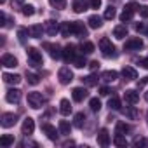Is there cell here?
<instances>
[{"mask_svg":"<svg viewBox=\"0 0 148 148\" xmlns=\"http://www.w3.org/2000/svg\"><path fill=\"white\" fill-rule=\"evenodd\" d=\"M49 4H51V7H54V9H64L66 7V0H49Z\"/></svg>","mask_w":148,"mask_h":148,"instance_id":"obj_34","label":"cell"},{"mask_svg":"<svg viewBox=\"0 0 148 148\" xmlns=\"http://www.w3.org/2000/svg\"><path fill=\"white\" fill-rule=\"evenodd\" d=\"M59 112H61V115H70L71 113V103L68 101V99H61V103H59Z\"/></svg>","mask_w":148,"mask_h":148,"instance_id":"obj_22","label":"cell"},{"mask_svg":"<svg viewBox=\"0 0 148 148\" xmlns=\"http://www.w3.org/2000/svg\"><path fill=\"white\" fill-rule=\"evenodd\" d=\"M127 115H129L131 119H134V117H136V110H134V108H129V110H127Z\"/></svg>","mask_w":148,"mask_h":148,"instance_id":"obj_50","label":"cell"},{"mask_svg":"<svg viewBox=\"0 0 148 148\" xmlns=\"http://www.w3.org/2000/svg\"><path fill=\"white\" fill-rule=\"evenodd\" d=\"M58 79H59V84L68 86V84L73 80V71H71L68 66H63V68H59V71H58Z\"/></svg>","mask_w":148,"mask_h":148,"instance_id":"obj_3","label":"cell"},{"mask_svg":"<svg viewBox=\"0 0 148 148\" xmlns=\"http://www.w3.org/2000/svg\"><path fill=\"white\" fill-rule=\"evenodd\" d=\"M14 2H18V4H23V2H25V0H14Z\"/></svg>","mask_w":148,"mask_h":148,"instance_id":"obj_54","label":"cell"},{"mask_svg":"<svg viewBox=\"0 0 148 148\" xmlns=\"http://www.w3.org/2000/svg\"><path fill=\"white\" fill-rule=\"evenodd\" d=\"M58 129H59V134H64V136H68V134H70V131H71V125H70L66 120H59V124H58Z\"/></svg>","mask_w":148,"mask_h":148,"instance_id":"obj_26","label":"cell"},{"mask_svg":"<svg viewBox=\"0 0 148 148\" xmlns=\"http://www.w3.org/2000/svg\"><path fill=\"white\" fill-rule=\"evenodd\" d=\"M28 61H30L32 66H40L44 63L42 61V52L38 49H35V47H30L28 49Z\"/></svg>","mask_w":148,"mask_h":148,"instance_id":"obj_4","label":"cell"},{"mask_svg":"<svg viewBox=\"0 0 148 148\" xmlns=\"http://www.w3.org/2000/svg\"><path fill=\"white\" fill-rule=\"evenodd\" d=\"M148 84V77H145V79H141L139 82H138V87H145Z\"/></svg>","mask_w":148,"mask_h":148,"instance_id":"obj_48","label":"cell"},{"mask_svg":"<svg viewBox=\"0 0 148 148\" xmlns=\"http://www.w3.org/2000/svg\"><path fill=\"white\" fill-rule=\"evenodd\" d=\"M42 131L45 132V136H47L51 141H56V139H58V131H56V127H54V125H51V124L44 122V124H42Z\"/></svg>","mask_w":148,"mask_h":148,"instance_id":"obj_10","label":"cell"},{"mask_svg":"<svg viewBox=\"0 0 148 148\" xmlns=\"http://www.w3.org/2000/svg\"><path fill=\"white\" fill-rule=\"evenodd\" d=\"M63 58L66 59V61H73L77 56H75V45L73 44H68L64 49H63Z\"/></svg>","mask_w":148,"mask_h":148,"instance_id":"obj_17","label":"cell"},{"mask_svg":"<svg viewBox=\"0 0 148 148\" xmlns=\"http://www.w3.org/2000/svg\"><path fill=\"white\" fill-rule=\"evenodd\" d=\"M2 64L5 68H14V66H18V59L12 54H4L2 56Z\"/></svg>","mask_w":148,"mask_h":148,"instance_id":"obj_19","label":"cell"},{"mask_svg":"<svg viewBox=\"0 0 148 148\" xmlns=\"http://www.w3.org/2000/svg\"><path fill=\"white\" fill-rule=\"evenodd\" d=\"M73 64H75L77 68H84L86 66V59L84 58H75V59H73Z\"/></svg>","mask_w":148,"mask_h":148,"instance_id":"obj_42","label":"cell"},{"mask_svg":"<svg viewBox=\"0 0 148 148\" xmlns=\"http://www.w3.org/2000/svg\"><path fill=\"white\" fill-rule=\"evenodd\" d=\"M21 12H23V16H26V18H30V16H33L35 14V7L33 5H23V9H21Z\"/></svg>","mask_w":148,"mask_h":148,"instance_id":"obj_37","label":"cell"},{"mask_svg":"<svg viewBox=\"0 0 148 148\" xmlns=\"http://www.w3.org/2000/svg\"><path fill=\"white\" fill-rule=\"evenodd\" d=\"M138 11H139V16H141V18H148V5H143V7H139Z\"/></svg>","mask_w":148,"mask_h":148,"instance_id":"obj_43","label":"cell"},{"mask_svg":"<svg viewBox=\"0 0 148 148\" xmlns=\"http://www.w3.org/2000/svg\"><path fill=\"white\" fill-rule=\"evenodd\" d=\"M28 33H30V32H28V30H25V28H21V30L18 32V37H19V42H21V44H25V42H26V35H28Z\"/></svg>","mask_w":148,"mask_h":148,"instance_id":"obj_41","label":"cell"},{"mask_svg":"<svg viewBox=\"0 0 148 148\" xmlns=\"http://www.w3.org/2000/svg\"><path fill=\"white\" fill-rule=\"evenodd\" d=\"M113 37H115L117 40H124V38L127 37V26H125V25H117V26L113 28Z\"/></svg>","mask_w":148,"mask_h":148,"instance_id":"obj_13","label":"cell"},{"mask_svg":"<svg viewBox=\"0 0 148 148\" xmlns=\"http://www.w3.org/2000/svg\"><path fill=\"white\" fill-rule=\"evenodd\" d=\"M145 99H146V101H148V91H146V92H145Z\"/></svg>","mask_w":148,"mask_h":148,"instance_id":"obj_55","label":"cell"},{"mask_svg":"<svg viewBox=\"0 0 148 148\" xmlns=\"http://www.w3.org/2000/svg\"><path fill=\"white\" fill-rule=\"evenodd\" d=\"M40 82V77L37 75V73H28V84H32V86H37Z\"/></svg>","mask_w":148,"mask_h":148,"instance_id":"obj_40","label":"cell"},{"mask_svg":"<svg viewBox=\"0 0 148 148\" xmlns=\"http://www.w3.org/2000/svg\"><path fill=\"white\" fill-rule=\"evenodd\" d=\"M89 68H91L92 71H96V70H99V63H98V61H91V63H89Z\"/></svg>","mask_w":148,"mask_h":148,"instance_id":"obj_44","label":"cell"},{"mask_svg":"<svg viewBox=\"0 0 148 148\" xmlns=\"http://www.w3.org/2000/svg\"><path fill=\"white\" fill-rule=\"evenodd\" d=\"M113 143H115L117 146H125V145H127V139L124 138V134H117V132H115V138H113Z\"/></svg>","mask_w":148,"mask_h":148,"instance_id":"obj_36","label":"cell"},{"mask_svg":"<svg viewBox=\"0 0 148 148\" xmlns=\"http://www.w3.org/2000/svg\"><path fill=\"white\" fill-rule=\"evenodd\" d=\"M115 16H117V11H115V7H112V5H110V7H108V9L105 11V16H103V18L110 21V19H113Z\"/></svg>","mask_w":148,"mask_h":148,"instance_id":"obj_39","label":"cell"},{"mask_svg":"<svg viewBox=\"0 0 148 148\" xmlns=\"http://www.w3.org/2000/svg\"><path fill=\"white\" fill-rule=\"evenodd\" d=\"M42 47L49 51V54H51V58H52V59H59V58L63 56V52L59 51V45H54V44H49V42H44V44H42Z\"/></svg>","mask_w":148,"mask_h":148,"instance_id":"obj_8","label":"cell"},{"mask_svg":"<svg viewBox=\"0 0 148 148\" xmlns=\"http://www.w3.org/2000/svg\"><path fill=\"white\" fill-rule=\"evenodd\" d=\"M73 35H79V37H86V35H87V30H86L84 23L73 21Z\"/></svg>","mask_w":148,"mask_h":148,"instance_id":"obj_21","label":"cell"},{"mask_svg":"<svg viewBox=\"0 0 148 148\" xmlns=\"http://www.w3.org/2000/svg\"><path fill=\"white\" fill-rule=\"evenodd\" d=\"M11 145H14V138H12L11 134H4L2 138H0V146L7 148V146H11Z\"/></svg>","mask_w":148,"mask_h":148,"instance_id":"obj_29","label":"cell"},{"mask_svg":"<svg viewBox=\"0 0 148 148\" xmlns=\"http://www.w3.org/2000/svg\"><path fill=\"white\" fill-rule=\"evenodd\" d=\"M73 120H75V122H73V125L79 127V129H82V127H84V122H86V115L80 112V113L75 115V119H73Z\"/></svg>","mask_w":148,"mask_h":148,"instance_id":"obj_31","label":"cell"},{"mask_svg":"<svg viewBox=\"0 0 148 148\" xmlns=\"http://www.w3.org/2000/svg\"><path fill=\"white\" fill-rule=\"evenodd\" d=\"M44 28H45V32H47V35H56L58 32H61V28L58 26V23L56 21H52V19H49V21H45V25H44Z\"/></svg>","mask_w":148,"mask_h":148,"instance_id":"obj_12","label":"cell"},{"mask_svg":"<svg viewBox=\"0 0 148 148\" xmlns=\"http://www.w3.org/2000/svg\"><path fill=\"white\" fill-rule=\"evenodd\" d=\"M87 23H89V26L91 28H94V30H98V28H101V25H103V19L99 18V16H91L89 19H87Z\"/></svg>","mask_w":148,"mask_h":148,"instance_id":"obj_24","label":"cell"},{"mask_svg":"<svg viewBox=\"0 0 148 148\" xmlns=\"http://www.w3.org/2000/svg\"><path fill=\"white\" fill-rule=\"evenodd\" d=\"M129 131H131L129 124H125V122H117V127H115V132H117V134H125V132H129Z\"/></svg>","mask_w":148,"mask_h":148,"instance_id":"obj_30","label":"cell"},{"mask_svg":"<svg viewBox=\"0 0 148 148\" xmlns=\"http://www.w3.org/2000/svg\"><path fill=\"white\" fill-rule=\"evenodd\" d=\"M99 49H101V52H103V56L105 58H117V51H115V45L112 44V40L110 38H101L99 40Z\"/></svg>","mask_w":148,"mask_h":148,"instance_id":"obj_1","label":"cell"},{"mask_svg":"<svg viewBox=\"0 0 148 148\" xmlns=\"http://www.w3.org/2000/svg\"><path fill=\"white\" fill-rule=\"evenodd\" d=\"M0 4H5V0H0Z\"/></svg>","mask_w":148,"mask_h":148,"instance_id":"obj_56","label":"cell"},{"mask_svg":"<svg viewBox=\"0 0 148 148\" xmlns=\"http://www.w3.org/2000/svg\"><path fill=\"white\" fill-rule=\"evenodd\" d=\"M146 33H148V28H146Z\"/></svg>","mask_w":148,"mask_h":148,"instance_id":"obj_57","label":"cell"},{"mask_svg":"<svg viewBox=\"0 0 148 148\" xmlns=\"http://www.w3.org/2000/svg\"><path fill=\"white\" fill-rule=\"evenodd\" d=\"M18 122V115L16 113H4L2 119H0V124H2V127H12L14 124Z\"/></svg>","mask_w":148,"mask_h":148,"instance_id":"obj_7","label":"cell"},{"mask_svg":"<svg viewBox=\"0 0 148 148\" xmlns=\"http://www.w3.org/2000/svg\"><path fill=\"white\" fill-rule=\"evenodd\" d=\"M98 143L101 146H108L110 145V134H108L106 129H99V132H98Z\"/></svg>","mask_w":148,"mask_h":148,"instance_id":"obj_20","label":"cell"},{"mask_svg":"<svg viewBox=\"0 0 148 148\" xmlns=\"http://www.w3.org/2000/svg\"><path fill=\"white\" fill-rule=\"evenodd\" d=\"M73 11L80 14V12L87 11V4L84 2V0H75V2H73Z\"/></svg>","mask_w":148,"mask_h":148,"instance_id":"obj_28","label":"cell"},{"mask_svg":"<svg viewBox=\"0 0 148 148\" xmlns=\"http://www.w3.org/2000/svg\"><path fill=\"white\" fill-rule=\"evenodd\" d=\"M108 106H110V110H120V99H119L117 96L110 98V101H108Z\"/></svg>","mask_w":148,"mask_h":148,"instance_id":"obj_35","label":"cell"},{"mask_svg":"<svg viewBox=\"0 0 148 148\" xmlns=\"http://www.w3.org/2000/svg\"><path fill=\"white\" fill-rule=\"evenodd\" d=\"M5 99H7V103H18L21 99V91L19 89H9L5 94Z\"/></svg>","mask_w":148,"mask_h":148,"instance_id":"obj_14","label":"cell"},{"mask_svg":"<svg viewBox=\"0 0 148 148\" xmlns=\"http://www.w3.org/2000/svg\"><path fill=\"white\" fill-rule=\"evenodd\" d=\"M124 99H125V103H129V105H136V103L139 101V94H138L136 91L129 89V91L124 92Z\"/></svg>","mask_w":148,"mask_h":148,"instance_id":"obj_15","label":"cell"},{"mask_svg":"<svg viewBox=\"0 0 148 148\" xmlns=\"http://www.w3.org/2000/svg\"><path fill=\"white\" fill-rule=\"evenodd\" d=\"M80 51H82V54H91V52H94V44L92 42H82Z\"/></svg>","mask_w":148,"mask_h":148,"instance_id":"obj_32","label":"cell"},{"mask_svg":"<svg viewBox=\"0 0 148 148\" xmlns=\"http://www.w3.org/2000/svg\"><path fill=\"white\" fill-rule=\"evenodd\" d=\"M5 19H7V18H5V12H0V25H2V26H5V25H7V23H5Z\"/></svg>","mask_w":148,"mask_h":148,"instance_id":"obj_46","label":"cell"},{"mask_svg":"<svg viewBox=\"0 0 148 148\" xmlns=\"http://www.w3.org/2000/svg\"><path fill=\"white\" fill-rule=\"evenodd\" d=\"M21 131H23L25 136L33 134V131H35V120H33L32 117H26V119L23 120V127H21Z\"/></svg>","mask_w":148,"mask_h":148,"instance_id":"obj_9","label":"cell"},{"mask_svg":"<svg viewBox=\"0 0 148 148\" xmlns=\"http://www.w3.org/2000/svg\"><path fill=\"white\" fill-rule=\"evenodd\" d=\"M70 145H75V143H73V141H64L63 143V146H70Z\"/></svg>","mask_w":148,"mask_h":148,"instance_id":"obj_53","label":"cell"},{"mask_svg":"<svg viewBox=\"0 0 148 148\" xmlns=\"http://www.w3.org/2000/svg\"><path fill=\"white\" fill-rule=\"evenodd\" d=\"M61 35H63V37L73 35V23H63V25H61Z\"/></svg>","mask_w":148,"mask_h":148,"instance_id":"obj_27","label":"cell"},{"mask_svg":"<svg viewBox=\"0 0 148 148\" xmlns=\"http://www.w3.org/2000/svg\"><path fill=\"white\" fill-rule=\"evenodd\" d=\"M117 77H119V73H117L115 70H108V71H105L103 75H101V79H103L105 82H115Z\"/></svg>","mask_w":148,"mask_h":148,"instance_id":"obj_23","label":"cell"},{"mask_svg":"<svg viewBox=\"0 0 148 148\" xmlns=\"http://www.w3.org/2000/svg\"><path fill=\"white\" fill-rule=\"evenodd\" d=\"M91 7L92 9H99L101 7V0H91Z\"/></svg>","mask_w":148,"mask_h":148,"instance_id":"obj_45","label":"cell"},{"mask_svg":"<svg viewBox=\"0 0 148 148\" xmlns=\"http://www.w3.org/2000/svg\"><path fill=\"white\" fill-rule=\"evenodd\" d=\"M139 64H141L145 70H148V58H143V59L139 61Z\"/></svg>","mask_w":148,"mask_h":148,"instance_id":"obj_49","label":"cell"},{"mask_svg":"<svg viewBox=\"0 0 148 148\" xmlns=\"http://www.w3.org/2000/svg\"><path fill=\"white\" fill-rule=\"evenodd\" d=\"M2 79H4L5 84H11V86H16V84L21 82V77L18 75V73H4Z\"/></svg>","mask_w":148,"mask_h":148,"instance_id":"obj_18","label":"cell"},{"mask_svg":"<svg viewBox=\"0 0 148 148\" xmlns=\"http://www.w3.org/2000/svg\"><path fill=\"white\" fill-rule=\"evenodd\" d=\"M136 9H138V5L136 4H127L125 5V9L122 11V14H120V21L122 23H127V21H131L132 19V16H134V12H136Z\"/></svg>","mask_w":148,"mask_h":148,"instance_id":"obj_5","label":"cell"},{"mask_svg":"<svg viewBox=\"0 0 148 148\" xmlns=\"http://www.w3.org/2000/svg\"><path fill=\"white\" fill-rule=\"evenodd\" d=\"M89 106H91L92 112H99V110H101V101H99L98 98H92V99L89 101Z\"/></svg>","mask_w":148,"mask_h":148,"instance_id":"obj_38","label":"cell"},{"mask_svg":"<svg viewBox=\"0 0 148 148\" xmlns=\"http://www.w3.org/2000/svg\"><path fill=\"white\" fill-rule=\"evenodd\" d=\"M71 96H73V101L80 103V101H84V99L87 98V91H86L84 87H75V89L71 91Z\"/></svg>","mask_w":148,"mask_h":148,"instance_id":"obj_11","label":"cell"},{"mask_svg":"<svg viewBox=\"0 0 148 148\" xmlns=\"http://www.w3.org/2000/svg\"><path fill=\"white\" fill-rule=\"evenodd\" d=\"M45 28L42 26V25H33L32 28H30V35L33 37V38H40L42 37V32H44Z\"/></svg>","mask_w":148,"mask_h":148,"instance_id":"obj_25","label":"cell"},{"mask_svg":"<svg viewBox=\"0 0 148 148\" xmlns=\"http://www.w3.org/2000/svg\"><path fill=\"white\" fill-rule=\"evenodd\" d=\"M99 94H101V96H108V94H110V89H108V87H101V89H99Z\"/></svg>","mask_w":148,"mask_h":148,"instance_id":"obj_47","label":"cell"},{"mask_svg":"<svg viewBox=\"0 0 148 148\" xmlns=\"http://www.w3.org/2000/svg\"><path fill=\"white\" fill-rule=\"evenodd\" d=\"M134 145H136V146H139V145H145V139H136V141H134Z\"/></svg>","mask_w":148,"mask_h":148,"instance_id":"obj_52","label":"cell"},{"mask_svg":"<svg viewBox=\"0 0 148 148\" xmlns=\"http://www.w3.org/2000/svg\"><path fill=\"white\" fill-rule=\"evenodd\" d=\"M82 80H84L86 86H96V84H98V75H96V73H91V75H87V77L82 79Z\"/></svg>","mask_w":148,"mask_h":148,"instance_id":"obj_33","label":"cell"},{"mask_svg":"<svg viewBox=\"0 0 148 148\" xmlns=\"http://www.w3.org/2000/svg\"><path fill=\"white\" fill-rule=\"evenodd\" d=\"M143 47V40L139 37H134V38H129L124 45V51H139Z\"/></svg>","mask_w":148,"mask_h":148,"instance_id":"obj_6","label":"cell"},{"mask_svg":"<svg viewBox=\"0 0 148 148\" xmlns=\"http://www.w3.org/2000/svg\"><path fill=\"white\" fill-rule=\"evenodd\" d=\"M28 105H30L32 108L38 110V108H42V106L45 105V98H44L40 92H37V91L28 92Z\"/></svg>","mask_w":148,"mask_h":148,"instance_id":"obj_2","label":"cell"},{"mask_svg":"<svg viewBox=\"0 0 148 148\" xmlns=\"http://www.w3.org/2000/svg\"><path fill=\"white\" fill-rule=\"evenodd\" d=\"M122 77L125 80H134V79H138V71L132 66H124L122 68Z\"/></svg>","mask_w":148,"mask_h":148,"instance_id":"obj_16","label":"cell"},{"mask_svg":"<svg viewBox=\"0 0 148 148\" xmlns=\"http://www.w3.org/2000/svg\"><path fill=\"white\" fill-rule=\"evenodd\" d=\"M143 30H145V26H143L141 23H139V25H136V32H143Z\"/></svg>","mask_w":148,"mask_h":148,"instance_id":"obj_51","label":"cell"}]
</instances>
